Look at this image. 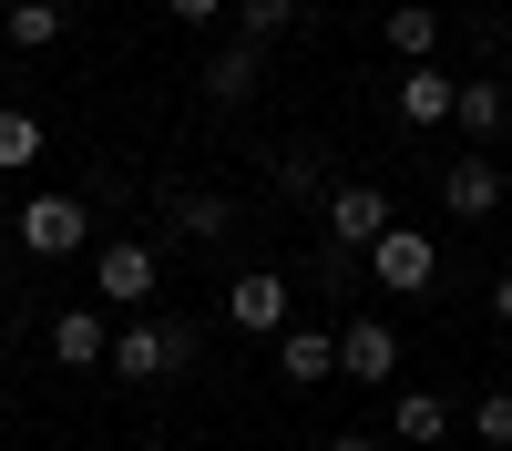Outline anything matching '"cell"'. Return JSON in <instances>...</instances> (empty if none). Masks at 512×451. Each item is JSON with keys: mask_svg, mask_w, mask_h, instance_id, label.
<instances>
[{"mask_svg": "<svg viewBox=\"0 0 512 451\" xmlns=\"http://www.w3.org/2000/svg\"><path fill=\"white\" fill-rule=\"evenodd\" d=\"M164 216H175L195 246H216V236H236V195H216V185H185V195H164Z\"/></svg>", "mask_w": 512, "mask_h": 451, "instance_id": "13", "label": "cell"}, {"mask_svg": "<svg viewBox=\"0 0 512 451\" xmlns=\"http://www.w3.org/2000/svg\"><path fill=\"white\" fill-rule=\"evenodd\" d=\"M11 236H21V257L62 267V257H82V236H93V205H82V195H21Z\"/></svg>", "mask_w": 512, "mask_h": 451, "instance_id": "2", "label": "cell"}, {"mask_svg": "<svg viewBox=\"0 0 512 451\" xmlns=\"http://www.w3.org/2000/svg\"><path fill=\"white\" fill-rule=\"evenodd\" d=\"M451 123H461V134H472V144H502V134H512V93H502V82H461Z\"/></svg>", "mask_w": 512, "mask_h": 451, "instance_id": "15", "label": "cell"}, {"mask_svg": "<svg viewBox=\"0 0 512 451\" xmlns=\"http://www.w3.org/2000/svg\"><path fill=\"white\" fill-rule=\"evenodd\" d=\"M297 11H308V0H236V31L256 41V52H267L277 31H297Z\"/></svg>", "mask_w": 512, "mask_h": 451, "instance_id": "19", "label": "cell"}, {"mask_svg": "<svg viewBox=\"0 0 512 451\" xmlns=\"http://www.w3.org/2000/svg\"><path fill=\"white\" fill-rule=\"evenodd\" d=\"M103 369H113L123 390H164V380H185V369H195V318H154V308L123 318Z\"/></svg>", "mask_w": 512, "mask_h": 451, "instance_id": "1", "label": "cell"}, {"mask_svg": "<svg viewBox=\"0 0 512 451\" xmlns=\"http://www.w3.org/2000/svg\"><path fill=\"white\" fill-rule=\"evenodd\" d=\"M502 195H512V185H502V164H492V154H461L451 175H441V216L482 226V216H502Z\"/></svg>", "mask_w": 512, "mask_h": 451, "instance_id": "8", "label": "cell"}, {"mask_svg": "<svg viewBox=\"0 0 512 451\" xmlns=\"http://www.w3.org/2000/svg\"><path fill=\"white\" fill-rule=\"evenodd\" d=\"M277 380H287V390L338 380V328H287V339H277Z\"/></svg>", "mask_w": 512, "mask_h": 451, "instance_id": "10", "label": "cell"}, {"mask_svg": "<svg viewBox=\"0 0 512 451\" xmlns=\"http://www.w3.org/2000/svg\"><path fill=\"white\" fill-rule=\"evenodd\" d=\"M318 216H328V246H338V257H359V267H369V246L400 226L379 185H328V205H318Z\"/></svg>", "mask_w": 512, "mask_h": 451, "instance_id": "4", "label": "cell"}, {"mask_svg": "<svg viewBox=\"0 0 512 451\" xmlns=\"http://www.w3.org/2000/svg\"><path fill=\"white\" fill-rule=\"evenodd\" d=\"M338 380L390 390V380H400V328H390V318H349V328H338Z\"/></svg>", "mask_w": 512, "mask_h": 451, "instance_id": "6", "label": "cell"}, {"mask_svg": "<svg viewBox=\"0 0 512 451\" xmlns=\"http://www.w3.org/2000/svg\"><path fill=\"white\" fill-rule=\"evenodd\" d=\"M52 359H62V369H103V359H113L103 308H62V318H52Z\"/></svg>", "mask_w": 512, "mask_h": 451, "instance_id": "12", "label": "cell"}, {"mask_svg": "<svg viewBox=\"0 0 512 451\" xmlns=\"http://www.w3.org/2000/svg\"><path fill=\"white\" fill-rule=\"evenodd\" d=\"M41 144H52V134H41V113L0 103V175H31V164H41Z\"/></svg>", "mask_w": 512, "mask_h": 451, "instance_id": "17", "label": "cell"}, {"mask_svg": "<svg viewBox=\"0 0 512 451\" xmlns=\"http://www.w3.org/2000/svg\"><path fill=\"white\" fill-rule=\"evenodd\" d=\"M472 431H482L492 451H512V390H482V400H472Z\"/></svg>", "mask_w": 512, "mask_h": 451, "instance_id": "21", "label": "cell"}, {"mask_svg": "<svg viewBox=\"0 0 512 451\" xmlns=\"http://www.w3.org/2000/svg\"><path fill=\"white\" fill-rule=\"evenodd\" d=\"M164 11H175V21L195 31V21H226V11H236V0H164Z\"/></svg>", "mask_w": 512, "mask_h": 451, "instance_id": "22", "label": "cell"}, {"mask_svg": "<svg viewBox=\"0 0 512 451\" xmlns=\"http://www.w3.org/2000/svg\"><path fill=\"white\" fill-rule=\"evenodd\" d=\"M379 41H390V52H400V62L420 72V62H431V52H441V11H431V0H400V11H390V21H379Z\"/></svg>", "mask_w": 512, "mask_h": 451, "instance_id": "14", "label": "cell"}, {"mask_svg": "<svg viewBox=\"0 0 512 451\" xmlns=\"http://www.w3.org/2000/svg\"><path fill=\"white\" fill-rule=\"evenodd\" d=\"M154 277H164L154 246H134V236L103 246V308H134V318H144V308H154Z\"/></svg>", "mask_w": 512, "mask_h": 451, "instance_id": "9", "label": "cell"}, {"mask_svg": "<svg viewBox=\"0 0 512 451\" xmlns=\"http://www.w3.org/2000/svg\"><path fill=\"white\" fill-rule=\"evenodd\" d=\"M226 328H246V339H287L297 328V277L287 267H246V277H226Z\"/></svg>", "mask_w": 512, "mask_h": 451, "instance_id": "3", "label": "cell"}, {"mask_svg": "<svg viewBox=\"0 0 512 451\" xmlns=\"http://www.w3.org/2000/svg\"><path fill=\"white\" fill-rule=\"evenodd\" d=\"M318 451H390V441H369V431H338V441H318Z\"/></svg>", "mask_w": 512, "mask_h": 451, "instance_id": "23", "label": "cell"}, {"mask_svg": "<svg viewBox=\"0 0 512 451\" xmlns=\"http://www.w3.org/2000/svg\"><path fill=\"white\" fill-rule=\"evenodd\" d=\"M492 318H502V328H512V267H502V277H492Z\"/></svg>", "mask_w": 512, "mask_h": 451, "instance_id": "24", "label": "cell"}, {"mask_svg": "<svg viewBox=\"0 0 512 451\" xmlns=\"http://www.w3.org/2000/svg\"><path fill=\"white\" fill-rule=\"evenodd\" d=\"M390 441H420V451L451 441V400H441V390H400V400H390Z\"/></svg>", "mask_w": 512, "mask_h": 451, "instance_id": "16", "label": "cell"}, {"mask_svg": "<svg viewBox=\"0 0 512 451\" xmlns=\"http://www.w3.org/2000/svg\"><path fill=\"white\" fill-rule=\"evenodd\" d=\"M0 31H11L21 52H52V41H62V11H52V0H11V21H0Z\"/></svg>", "mask_w": 512, "mask_h": 451, "instance_id": "20", "label": "cell"}, {"mask_svg": "<svg viewBox=\"0 0 512 451\" xmlns=\"http://www.w3.org/2000/svg\"><path fill=\"white\" fill-rule=\"evenodd\" d=\"M369 277L390 287V298H431V287H441V246L420 236V226H390V236L369 246Z\"/></svg>", "mask_w": 512, "mask_h": 451, "instance_id": "5", "label": "cell"}, {"mask_svg": "<svg viewBox=\"0 0 512 451\" xmlns=\"http://www.w3.org/2000/svg\"><path fill=\"white\" fill-rule=\"evenodd\" d=\"M267 185H277V205H308V195L328 205V185H318V154H308V144H287V154H277V175H267Z\"/></svg>", "mask_w": 512, "mask_h": 451, "instance_id": "18", "label": "cell"}, {"mask_svg": "<svg viewBox=\"0 0 512 451\" xmlns=\"http://www.w3.org/2000/svg\"><path fill=\"white\" fill-rule=\"evenodd\" d=\"M256 82H267V52H256L246 31H226L216 52H205V103H226V113H246V103H256Z\"/></svg>", "mask_w": 512, "mask_h": 451, "instance_id": "7", "label": "cell"}, {"mask_svg": "<svg viewBox=\"0 0 512 451\" xmlns=\"http://www.w3.org/2000/svg\"><path fill=\"white\" fill-rule=\"evenodd\" d=\"M451 103H461V82H451V72H431V62L400 72V93H390V113H400V123H420V134H431V123H451Z\"/></svg>", "mask_w": 512, "mask_h": 451, "instance_id": "11", "label": "cell"}]
</instances>
